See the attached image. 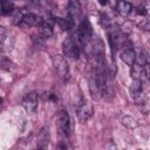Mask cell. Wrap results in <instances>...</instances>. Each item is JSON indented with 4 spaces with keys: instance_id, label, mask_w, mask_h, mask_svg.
<instances>
[{
    "instance_id": "obj_13",
    "label": "cell",
    "mask_w": 150,
    "mask_h": 150,
    "mask_svg": "<svg viewBox=\"0 0 150 150\" xmlns=\"http://www.w3.org/2000/svg\"><path fill=\"white\" fill-rule=\"evenodd\" d=\"M116 11L122 16H129L132 13V5L125 0H118L116 5Z\"/></svg>"
},
{
    "instance_id": "obj_9",
    "label": "cell",
    "mask_w": 150,
    "mask_h": 150,
    "mask_svg": "<svg viewBox=\"0 0 150 150\" xmlns=\"http://www.w3.org/2000/svg\"><path fill=\"white\" fill-rule=\"evenodd\" d=\"M121 59L123 60L124 63H127L128 66H131L136 59V50L132 48V46L130 45V42L128 45H125L122 48V53H121Z\"/></svg>"
},
{
    "instance_id": "obj_8",
    "label": "cell",
    "mask_w": 150,
    "mask_h": 150,
    "mask_svg": "<svg viewBox=\"0 0 150 150\" xmlns=\"http://www.w3.org/2000/svg\"><path fill=\"white\" fill-rule=\"evenodd\" d=\"M144 80H134L132 84L130 86V95L136 103L141 100L142 96H144Z\"/></svg>"
},
{
    "instance_id": "obj_3",
    "label": "cell",
    "mask_w": 150,
    "mask_h": 150,
    "mask_svg": "<svg viewBox=\"0 0 150 150\" xmlns=\"http://www.w3.org/2000/svg\"><path fill=\"white\" fill-rule=\"evenodd\" d=\"M53 63H54V68H55L57 75L63 81H68L70 77V73H69L68 62L66 61L64 56L63 55H55L53 57Z\"/></svg>"
},
{
    "instance_id": "obj_10",
    "label": "cell",
    "mask_w": 150,
    "mask_h": 150,
    "mask_svg": "<svg viewBox=\"0 0 150 150\" xmlns=\"http://www.w3.org/2000/svg\"><path fill=\"white\" fill-rule=\"evenodd\" d=\"M50 142V130L48 125H45L38 136V148L39 149H47Z\"/></svg>"
},
{
    "instance_id": "obj_12",
    "label": "cell",
    "mask_w": 150,
    "mask_h": 150,
    "mask_svg": "<svg viewBox=\"0 0 150 150\" xmlns=\"http://www.w3.org/2000/svg\"><path fill=\"white\" fill-rule=\"evenodd\" d=\"M39 28V33L43 36V38H50L54 33V26H53V22L50 20H42V22L38 26Z\"/></svg>"
},
{
    "instance_id": "obj_18",
    "label": "cell",
    "mask_w": 150,
    "mask_h": 150,
    "mask_svg": "<svg viewBox=\"0 0 150 150\" xmlns=\"http://www.w3.org/2000/svg\"><path fill=\"white\" fill-rule=\"evenodd\" d=\"M97 1H98V4H100L101 6H105L107 2H108V0H97Z\"/></svg>"
},
{
    "instance_id": "obj_7",
    "label": "cell",
    "mask_w": 150,
    "mask_h": 150,
    "mask_svg": "<svg viewBox=\"0 0 150 150\" xmlns=\"http://www.w3.org/2000/svg\"><path fill=\"white\" fill-rule=\"evenodd\" d=\"M38 103H39V95L35 91H30L26 94V96L21 101V105L27 112H34L38 108Z\"/></svg>"
},
{
    "instance_id": "obj_11",
    "label": "cell",
    "mask_w": 150,
    "mask_h": 150,
    "mask_svg": "<svg viewBox=\"0 0 150 150\" xmlns=\"http://www.w3.org/2000/svg\"><path fill=\"white\" fill-rule=\"evenodd\" d=\"M42 18L38 14H34V13H25L22 15V19H21V22L27 25V26H30V27H38L41 22H42Z\"/></svg>"
},
{
    "instance_id": "obj_6",
    "label": "cell",
    "mask_w": 150,
    "mask_h": 150,
    "mask_svg": "<svg viewBox=\"0 0 150 150\" xmlns=\"http://www.w3.org/2000/svg\"><path fill=\"white\" fill-rule=\"evenodd\" d=\"M62 52H63V56L71 57L75 60L80 57V47L77 42L71 38H67L62 42Z\"/></svg>"
},
{
    "instance_id": "obj_17",
    "label": "cell",
    "mask_w": 150,
    "mask_h": 150,
    "mask_svg": "<svg viewBox=\"0 0 150 150\" xmlns=\"http://www.w3.org/2000/svg\"><path fill=\"white\" fill-rule=\"evenodd\" d=\"M59 26L63 29V30H68L70 28L74 27V20L68 15V18H55Z\"/></svg>"
},
{
    "instance_id": "obj_4",
    "label": "cell",
    "mask_w": 150,
    "mask_h": 150,
    "mask_svg": "<svg viewBox=\"0 0 150 150\" xmlns=\"http://www.w3.org/2000/svg\"><path fill=\"white\" fill-rule=\"evenodd\" d=\"M93 115H94L93 104L90 102H88L87 100H82L76 107V116H77L79 121L84 123L88 120H90Z\"/></svg>"
},
{
    "instance_id": "obj_16",
    "label": "cell",
    "mask_w": 150,
    "mask_h": 150,
    "mask_svg": "<svg viewBox=\"0 0 150 150\" xmlns=\"http://www.w3.org/2000/svg\"><path fill=\"white\" fill-rule=\"evenodd\" d=\"M14 12V5L11 0H1L0 1V13L2 15H9Z\"/></svg>"
},
{
    "instance_id": "obj_5",
    "label": "cell",
    "mask_w": 150,
    "mask_h": 150,
    "mask_svg": "<svg viewBox=\"0 0 150 150\" xmlns=\"http://www.w3.org/2000/svg\"><path fill=\"white\" fill-rule=\"evenodd\" d=\"M59 129H60V134L64 137H69L73 132V124L70 116L68 111L64 109H62L59 114Z\"/></svg>"
},
{
    "instance_id": "obj_15",
    "label": "cell",
    "mask_w": 150,
    "mask_h": 150,
    "mask_svg": "<svg viewBox=\"0 0 150 150\" xmlns=\"http://www.w3.org/2000/svg\"><path fill=\"white\" fill-rule=\"evenodd\" d=\"M68 13H69V16L75 20L80 16V13H81V9H80V4L77 0H70L69 5H68Z\"/></svg>"
},
{
    "instance_id": "obj_14",
    "label": "cell",
    "mask_w": 150,
    "mask_h": 150,
    "mask_svg": "<svg viewBox=\"0 0 150 150\" xmlns=\"http://www.w3.org/2000/svg\"><path fill=\"white\" fill-rule=\"evenodd\" d=\"M120 122L122 125H124L128 129H136L138 127L137 121L129 115H120Z\"/></svg>"
},
{
    "instance_id": "obj_1",
    "label": "cell",
    "mask_w": 150,
    "mask_h": 150,
    "mask_svg": "<svg viewBox=\"0 0 150 150\" xmlns=\"http://www.w3.org/2000/svg\"><path fill=\"white\" fill-rule=\"evenodd\" d=\"M108 40L111 46V50L116 52L118 49H122L125 43L129 42L124 33L118 26H111L108 29Z\"/></svg>"
},
{
    "instance_id": "obj_2",
    "label": "cell",
    "mask_w": 150,
    "mask_h": 150,
    "mask_svg": "<svg viewBox=\"0 0 150 150\" xmlns=\"http://www.w3.org/2000/svg\"><path fill=\"white\" fill-rule=\"evenodd\" d=\"M93 38V28L91 23L88 20V18H83L81 22L79 23V27L76 29V40L82 45L86 46L90 39Z\"/></svg>"
}]
</instances>
